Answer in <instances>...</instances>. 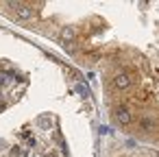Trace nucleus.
Masks as SVG:
<instances>
[{
    "label": "nucleus",
    "instance_id": "1",
    "mask_svg": "<svg viewBox=\"0 0 159 157\" xmlns=\"http://www.w3.org/2000/svg\"><path fill=\"white\" fill-rule=\"evenodd\" d=\"M100 59H109L113 68L109 76L113 120L122 129L159 140V53L111 46L94 57Z\"/></svg>",
    "mask_w": 159,
    "mask_h": 157
},
{
    "label": "nucleus",
    "instance_id": "2",
    "mask_svg": "<svg viewBox=\"0 0 159 157\" xmlns=\"http://www.w3.org/2000/svg\"><path fill=\"white\" fill-rule=\"evenodd\" d=\"M61 39H63L66 46H70V44L76 39V31H74L72 26H63V31H61Z\"/></svg>",
    "mask_w": 159,
    "mask_h": 157
},
{
    "label": "nucleus",
    "instance_id": "3",
    "mask_svg": "<svg viewBox=\"0 0 159 157\" xmlns=\"http://www.w3.org/2000/svg\"><path fill=\"white\" fill-rule=\"evenodd\" d=\"M122 157H159V150H157V153H146V150H131V153H126V155H122Z\"/></svg>",
    "mask_w": 159,
    "mask_h": 157
},
{
    "label": "nucleus",
    "instance_id": "4",
    "mask_svg": "<svg viewBox=\"0 0 159 157\" xmlns=\"http://www.w3.org/2000/svg\"><path fill=\"white\" fill-rule=\"evenodd\" d=\"M76 94L83 96V98H89V90H87V85H85V83H76Z\"/></svg>",
    "mask_w": 159,
    "mask_h": 157
},
{
    "label": "nucleus",
    "instance_id": "5",
    "mask_svg": "<svg viewBox=\"0 0 159 157\" xmlns=\"http://www.w3.org/2000/svg\"><path fill=\"white\" fill-rule=\"evenodd\" d=\"M31 7H24V5H20V18H24V20H29L31 18Z\"/></svg>",
    "mask_w": 159,
    "mask_h": 157
},
{
    "label": "nucleus",
    "instance_id": "6",
    "mask_svg": "<svg viewBox=\"0 0 159 157\" xmlns=\"http://www.w3.org/2000/svg\"><path fill=\"white\" fill-rule=\"evenodd\" d=\"M39 124H42V129H50L52 127V120L50 118H39Z\"/></svg>",
    "mask_w": 159,
    "mask_h": 157
}]
</instances>
